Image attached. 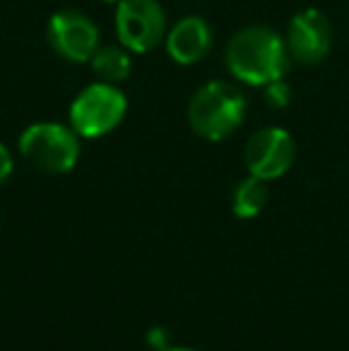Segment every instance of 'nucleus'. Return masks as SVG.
<instances>
[{
	"label": "nucleus",
	"instance_id": "1",
	"mask_svg": "<svg viewBox=\"0 0 349 351\" xmlns=\"http://www.w3.org/2000/svg\"><path fill=\"white\" fill-rule=\"evenodd\" d=\"M289 60L292 56L285 38L261 24L239 29L225 48L228 70L249 86H265L275 79H282L289 70Z\"/></svg>",
	"mask_w": 349,
	"mask_h": 351
},
{
	"label": "nucleus",
	"instance_id": "2",
	"mask_svg": "<svg viewBox=\"0 0 349 351\" xmlns=\"http://www.w3.org/2000/svg\"><path fill=\"white\" fill-rule=\"evenodd\" d=\"M247 115V98L237 86L228 82L204 84L191 96L186 117L201 139L223 141L239 130Z\"/></svg>",
	"mask_w": 349,
	"mask_h": 351
},
{
	"label": "nucleus",
	"instance_id": "3",
	"mask_svg": "<svg viewBox=\"0 0 349 351\" xmlns=\"http://www.w3.org/2000/svg\"><path fill=\"white\" fill-rule=\"evenodd\" d=\"M77 132L58 122H38L22 132L19 153L29 165L48 175H65L80 160Z\"/></svg>",
	"mask_w": 349,
	"mask_h": 351
},
{
	"label": "nucleus",
	"instance_id": "4",
	"mask_svg": "<svg viewBox=\"0 0 349 351\" xmlns=\"http://www.w3.org/2000/svg\"><path fill=\"white\" fill-rule=\"evenodd\" d=\"M127 112V98L115 84L96 82L86 86L70 106L72 130L86 139L112 132Z\"/></svg>",
	"mask_w": 349,
	"mask_h": 351
},
{
	"label": "nucleus",
	"instance_id": "5",
	"mask_svg": "<svg viewBox=\"0 0 349 351\" xmlns=\"http://www.w3.org/2000/svg\"><path fill=\"white\" fill-rule=\"evenodd\" d=\"M115 29L127 51L146 53L165 38V12L158 0H120Z\"/></svg>",
	"mask_w": 349,
	"mask_h": 351
},
{
	"label": "nucleus",
	"instance_id": "6",
	"mask_svg": "<svg viewBox=\"0 0 349 351\" xmlns=\"http://www.w3.org/2000/svg\"><path fill=\"white\" fill-rule=\"evenodd\" d=\"M297 158V143L282 127H265L252 134L244 146V162L249 175L270 182L282 177Z\"/></svg>",
	"mask_w": 349,
	"mask_h": 351
},
{
	"label": "nucleus",
	"instance_id": "7",
	"mask_svg": "<svg viewBox=\"0 0 349 351\" xmlns=\"http://www.w3.org/2000/svg\"><path fill=\"white\" fill-rule=\"evenodd\" d=\"M287 51L299 65H318L333 48V24L326 12L306 8L292 17L287 27Z\"/></svg>",
	"mask_w": 349,
	"mask_h": 351
},
{
	"label": "nucleus",
	"instance_id": "8",
	"mask_svg": "<svg viewBox=\"0 0 349 351\" xmlns=\"http://www.w3.org/2000/svg\"><path fill=\"white\" fill-rule=\"evenodd\" d=\"M46 36L53 51L70 62H88L98 48L96 24L77 10H62L53 14Z\"/></svg>",
	"mask_w": 349,
	"mask_h": 351
},
{
	"label": "nucleus",
	"instance_id": "9",
	"mask_svg": "<svg viewBox=\"0 0 349 351\" xmlns=\"http://www.w3.org/2000/svg\"><path fill=\"white\" fill-rule=\"evenodd\" d=\"M210 43H213V32L208 22L201 17L180 19L165 36V48L180 65H196L199 60H204L206 53L210 51Z\"/></svg>",
	"mask_w": 349,
	"mask_h": 351
},
{
	"label": "nucleus",
	"instance_id": "10",
	"mask_svg": "<svg viewBox=\"0 0 349 351\" xmlns=\"http://www.w3.org/2000/svg\"><path fill=\"white\" fill-rule=\"evenodd\" d=\"M91 67L96 72V77L101 82L108 84H120L130 77L132 72V60L127 56L125 48L120 46H101L96 48V53L91 56Z\"/></svg>",
	"mask_w": 349,
	"mask_h": 351
},
{
	"label": "nucleus",
	"instance_id": "11",
	"mask_svg": "<svg viewBox=\"0 0 349 351\" xmlns=\"http://www.w3.org/2000/svg\"><path fill=\"white\" fill-rule=\"evenodd\" d=\"M268 204V186L261 177H244L232 194V213L242 220L256 217Z\"/></svg>",
	"mask_w": 349,
	"mask_h": 351
},
{
	"label": "nucleus",
	"instance_id": "12",
	"mask_svg": "<svg viewBox=\"0 0 349 351\" xmlns=\"http://www.w3.org/2000/svg\"><path fill=\"white\" fill-rule=\"evenodd\" d=\"M263 101L268 108L273 110H280V108H287L289 101H292V88L285 79H275V82L265 84L263 86Z\"/></svg>",
	"mask_w": 349,
	"mask_h": 351
},
{
	"label": "nucleus",
	"instance_id": "13",
	"mask_svg": "<svg viewBox=\"0 0 349 351\" xmlns=\"http://www.w3.org/2000/svg\"><path fill=\"white\" fill-rule=\"evenodd\" d=\"M12 175V156L5 148V143H0V184Z\"/></svg>",
	"mask_w": 349,
	"mask_h": 351
},
{
	"label": "nucleus",
	"instance_id": "14",
	"mask_svg": "<svg viewBox=\"0 0 349 351\" xmlns=\"http://www.w3.org/2000/svg\"><path fill=\"white\" fill-rule=\"evenodd\" d=\"M149 344L151 347H156L158 351H168V337H165V330H160V328H154L149 332Z\"/></svg>",
	"mask_w": 349,
	"mask_h": 351
},
{
	"label": "nucleus",
	"instance_id": "15",
	"mask_svg": "<svg viewBox=\"0 0 349 351\" xmlns=\"http://www.w3.org/2000/svg\"><path fill=\"white\" fill-rule=\"evenodd\" d=\"M168 351H194V349H168Z\"/></svg>",
	"mask_w": 349,
	"mask_h": 351
},
{
	"label": "nucleus",
	"instance_id": "16",
	"mask_svg": "<svg viewBox=\"0 0 349 351\" xmlns=\"http://www.w3.org/2000/svg\"><path fill=\"white\" fill-rule=\"evenodd\" d=\"M106 3H120V0H106Z\"/></svg>",
	"mask_w": 349,
	"mask_h": 351
}]
</instances>
